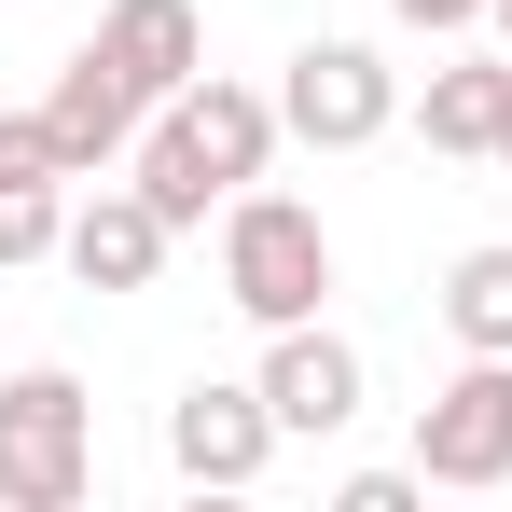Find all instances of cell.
Here are the masks:
<instances>
[{
  "label": "cell",
  "mask_w": 512,
  "mask_h": 512,
  "mask_svg": "<svg viewBox=\"0 0 512 512\" xmlns=\"http://www.w3.org/2000/svg\"><path fill=\"white\" fill-rule=\"evenodd\" d=\"M277 443H291V429H277V402H263L250 374H194L167 402V471L180 485H222V499H236V485L277 471Z\"/></svg>",
  "instance_id": "5"
},
{
  "label": "cell",
  "mask_w": 512,
  "mask_h": 512,
  "mask_svg": "<svg viewBox=\"0 0 512 512\" xmlns=\"http://www.w3.org/2000/svg\"><path fill=\"white\" fill-rule=\"evenodd\" d=\"M263 402H277V429L291 443H333V429H360V402H374V374H360V346L333 333V319H291V333H263Z\"/></svg>",
  "instance_id": "6"
},
{
  "label": "cell",
  "mask_w": 512,
  "mask_h": 512,
  "mask_svg": "<svg viewBox=\"0 0 512 512\" xmlns=\"http://www.w3.org/2000/svg\"><path fill=\"white\" fill-rule=\"evenodd\" d=\"M429 305H443V333H457V346H499V360H512V250H499V236L443 263V291H429Z\"/></svg>",
  "instance_id": "12"
},
{
  "label": "cell",
  "mask_w": 512,
  "mask_h": 512,
  "mask_svg": "<svg viewBox=\"0 0 512 512\" xmlns=\"http://www.w3.org/2000/svg\"><path fill=\"white\" fill-rule=\"evenodd\" d=\"M277 125H291L305 153H374V139L402 125V70H388L360 28H319V42L277 56Z\"/></svg>",
  "instance_id": "3"
},
{
  "label": "cell",
  "mask_w": 512,
  "mask_h": 512,
  "mask_svg": "<svg viewBox=\"0 0 512 512\" xmlns=\"http://www.w3.org/2000/svg\"><path fill=\"white\" fill-rule=\"evenodd\" d=\"M485 28H499V42H512V0H485Z\"/></svg>",
  "instance_id": "19"
},
{
  "label": "cell",
  "mask_w": 512,
  "mask_h": 512,
  "mask_svg": "<svg viewBox=\"0 0 512 512\" xmlns=\"http://www.w3.org/2000/svg\"><path fill=\"white\" fill-rule=\"evenodd\" d=\"M125 180H139V194H153V208H167L180 236H194V222H208V208H222V180H208V153H194V139H180L167 111H153V125H139V153H125Z\"/></svg>",
  "instance_id": "13"
},
{
  "label": "cell",
  "mask_w": 512,
  "mask_h": 512,
  "mask_svg": "<svg viewBox=\"0 0 512 512\" xmlns=\"http://www.w3.org/2000/svg\"><path fill=\"white\" fill-rule=\"evenodd\" d=\"M222 305L250 319V333H291V319H319L333 305V222L305 208V194H222Z\"/></svg>",
  "instance_id": "1"
},
{
  "label": "cell",
  "mask_w": 512,
  "mask_h": 512,
  "mask_svg": "<svg viewBox=\"0 0 512 512\" xmlns=\"http://www.w3.org/2000/svg\"><path fill=\"white\" fill-rule=\"evenodd\" d=\"M416 471L457 485V499L512 485V360H499V346H457V374L416 402Z\"/></svg>",
  "instance_id": "4"
},
{
  "label": "cell",
  "mask_w": 512,
  "mask_h": 512,
  "mask_svg": "<svg viewBox=\"0 0 512 512\" xmlns=\"http://www.w3.org/2000/svg\"><path fill=\"white\" fill-rule=\"evenodd\" d=\"M97 56L167 111V97L208 70V28H194V0H111V14H97Z\"/></svg>",
  "instance_id": "10"
},
{
  "label": "cell",
  "mask_w": 512,
  "mask_h": 512,
  "mask_svg": "<svg viewBox=\"0 0 512 512\" xmlns=\"http://www.w3.org/2000/svg\"><path fill=\"white\" fill-rule=\"evenodd\" d=\"M429 499V471H346L333 485V512H416Z\"/></svg>",
  "instance_id": "16"
},
{
  "label": "cell",
  "mask_w": 512,
  "mask_h": 512,
  "mask_svg": "<svg viewBox=\"0 0 512 512\" xmlns=\"http://www.w3.org/2000/svg\"><path fill=\"white\" fill-rule=\"evenodd\" d=\"M499 84H512V42H499V56H443L429 97H416V139L457 153V167H499Z\"/></svg>",
  "instance_id": "11"
},
{
  "label": "cell",
  "mask_w": 512,
  "mask_h": 512,
  "mask_svg": "<svg viewBox=\"0 0 512 512\" xmlns=\"http://www.w3.org/2000/svg\"><path fill=\"white\" fill-rule=\"evenodd\" d=\"M70 250V180H14L0 194V263H56Z\"/></svg>",
  "instance_id": "14"
},
{
  "label": "cell",
  "mask_w": 512,
  "mask_h": 512,
  "mask_svg": "<svg viewBox=\"0 0 512 512\" xmlns=\"http://www.w3.org/2000/svg\"><path fill=\"white\" fill-rule=\"evenodd\" d=\"M42 125H56V153H70V180H111L125 153H139V125H153V97L125 84L111 56H97V28L70 42V70L42 84Z\"/></svg>",
  "instance_id": "8"
},
{
  "label": "cell",
  "mask_w": 512,
  "mask_h": 512,
  "mask_svg": "<svg viewBox=\"0 0 512 512\" xmlns=\"http://www.w3.org/2000/svg\"><path fill=\"white\" fill-rule=\"evenodd\" d=\"M499 167H512V84H499Z\"/></svg>",
  "instance_id": "18"
},
{
  "label": "cell",
  "mask_w": 512,
  "mask_h": 512,
  "mask_svg": "<svg viewBox=\"0 0 512 512\" xmlns=\"http://www.w3.org/2000/svg\"><path fill=\"white\" fill-rule=\"evenodd\" d=\"M388 14H402V28H429V42H471V28H485V0H388Z\"/></svg>",
  "instance_id": "17"
},
{
  "label": "cell",
  "mask_w": 512,
  "mask_h": 512,
  "mask_svg": "<svg viewBox=\"0 0 512 512\" xmlns=\"http://www.w3.org/2000/svg\"><path fill=\"white\" fill-rule=\"evenodd\" d=\"M167 125L208 153V180H222V194H250V180L277 167V139H291V125H277V97L236 84V70H194V84L167 97Z\"/></svg>",
  "instance_id": "9"
},
{
  "label": "cell",
  "mask_w": 512,
  "mask_h": 512,
  "mask_svg": "<svg viewBox=\"0 0 512 512\" xmlns=\"http://www.w3.org/2000/svg\"><path fill=\"white\" fill-rule=\"evenodd\" d=\"M167 250H180V222H167V208H153L125 167H111V180H84L70 250H56V263H70L84 291H153V277H167Z\"/></svg>",
  "instance_id": "7"
},
{
  "label": "cell",
  "mask_w": 512,
  "mask_h": 512,
  "mask_svg": "<svg viewBox=\"0 0 512 512\" xmlns=\"http://www.w3.org/2000/svg\"><path fill=\"white\" fill-rule=\"evenodd\" d=\"M97 485V402L70 360L0 374V512H70Z\"/></svg>",
  "instance_id": "2"
},
{
  "label": "cell",
  "mask_w": 512,
  "mask_h": 512,
  "mask_svg": "<svg viewBox=\"0 0 512 512\" xmlns=\"http://www.w3.org/2000/svg\"><path fill=\"white\" fill-rule=\"evenodd\" d=\"M14 180H70V153H56V125H42V97H28V111L0 97V194H14Z\"/></svg>",
  "instance_id": "15"
}]
</instances>
